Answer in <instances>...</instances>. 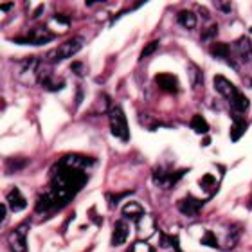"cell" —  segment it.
I'll use <instances>...</instances> for the list:
<instances>
[{
    "label": "cell",
    "mask_w": 252,
    "mask_h": 252,
    "mask_svg": "<svg viewBox=\"0 0 252 252\" xmlns=\"http://www.w3.org/2000/svg\"><path fill=\"white\" fill-rule=\"evenodd\" d=\"M94 164V158L83 155H67L54 164L51 173V189L38 198L36 213L47 215L62 209L89 182V175L85 169Z\"/></svg>",
    "instance_id": "6da1fadb"
},
{
    "label": "cell",
    "mask_w": 252,
    "mask_h": 252,
    "mask_svg": "<svg viewBox=\"0 0 252 252\" xmlns=\"http://www.w3.org/2000/svg\"><path fill=\"white\" fill-rule=\"evenodd\" d=\"M85 45V40L81 36H74L70 38L68 42L62 43L60 47L53 49V51H49L47 54H45V62L49 63H60L63 62V60H68L72 58L74 54H78L81 49H83Z\"/></svg>",
    "instance_id": "7a4b0ae2"
},
{
    "label": "cell",
    "mask_w": 252,
    "mask_h": 252,
    "mask_svg": "<svg viewBox=\"0 0 252 252\" xmlns=\"http://www.w3.org/2000/svg\"><path fill=\"white\" fill-rule=\"evenodd\" d=\"M108 121H110L112 135L121 139L123 142L130 141V130H128V121L123 108L119 105H112L108 110Z\"/></svg>",
    "instance_id": "3957f363"
},
{
    "label": "cell",
    "mask_w": 252,
    "mask_h": 252,
    "mask_svg": "<svg viewBox=\"0 0 252 252\" xmlns=\"http://www.w3.org/2000/svg\"><path fill=\"white\" fill-rule=\"evenodd\" d=\"M27 223L16 227L7 234V245L11 252H27Z\"/></svg>",
    "instance_id": "277c9868"
},
{
    "label": "cell",
    "mask_w": 252,
    "mask_h": 252,
    "mask_svg": "<svg viewBox=\"0 0 252 252\" xmlns=\"http://www.w3.org/2000/svg\"><path fill=\"white\" fill-rule=\"evenodd\" d=\"M13 42L16 43H29V45H45V43L53 42L54 40V34L53 32H49L47 29H34V31L27 32L26 38H11Z\"/></svg>",
    "instance_id": "5b68a950"
},
{
    "label": "cell",
    "mask_w": 252,
    "mask_h": 252,
    "mask_svg": "<svg viewBox=\"0 0 252 252\" xmlns=\"http://www.w3.org/2000/svg\"><path fill=\"white\" fill-rule=\"evenodd\" d=\"M188 173V169H179V171H166V169H158V171H155V177H153V180H155V184L160 186V188L164 189H169L173 188L177 182H179L180 179H182V175Z\"/></svg>",
    "instance_id": "8992f818"
},
{
    "label": "cell",
    "mask_w": 252,
    "mask_h": 252,
    "mask_svg": "<svg viewBox=\"0 0 252 252\" xmlns=\"http://www.w3.org/2000/svg\"><path fill=\"white\" fill-rule=\"evenodd\" d=\"M213 83H215L216 92H218L221 97H225L227 101H232L234 97H236L238 92H240V90H238L229 79L223 78V76H215V81H213Z\"/></svg>",
    "instance_id": "52a82bcc"
},
{
    "label": "cell",
    "mask_w": 252,
    "mask_h": 252,
    "mask_svg": "<svg viewBox=\"0 0 252 252\" xmlns=\"http://www.w3.org/2000/svg\"><path fill=\"white\" fill-rule=\"evenodd\" d=\"M177 207H179V211L182 215L196 216L200 211H202V207H204V202H202V200H196L194 196H186V198L177 202Z\"/></svg>",
    "instance_id": "ba28073f"
},
{
    "label": "cell",
    "mask_w": 252,
    "mask_h": 252,
    "mask_svg": "<svg viewBox=\"0 0 252 252\" xmlns=\"http://www.w3.org/2000/svg\"><path fill=\"white\" fill-rule=\"evenodd\" d=\"M130 236V227L126 223L125 220H119L116 221V225H114V231H112V247H121L123 243H126Z\"/></svg>",
    "instance_id": "9c48e42d"
},
{
    "label": "cell",
    "mask_w": 252,
    "mask_h": 252,
    "mask_svg": "<svg viewBox=\"0 0 252 252\" xmlns=\"http://www.w3.org/2000/svg\"><path fill=\"white\" fill-rule=\"evenodd\" d=\"M157 85L164 92H169V94H175V92H179L180 89V83H179V78L173 76V74H157V78H155Z\"/></svg>",
    "instance_id": "30bf717a"
},
{
    "label": "cell",
    "mask_w": 252,
    "mask_h": 252,
    "mask_svg": "<svg viewBox=\"0 0 252 252\" xmlns=\"http://www.w3.org/2000/svg\"><path fill=\"white\" fill-rule=\"evenodd\" d=\"M5 200H7V205L11 207V211H15V213H20L27 207V202L24 198V194L20 193V189L18 188H13L7 191L5 194Z\"/></svg>",
    "instance_id": "8fae6325"
},
{
    "label": "cell",
    "mask_w": 252,
    "mask_h": 252,
    "mask_svg": "<svg viewBox=\"0 0 252 252\" xmlns=\"http://www.w3.org/2000/svg\"><path fill=\"white\" fill-rule=\"evenodd\" d=\"M121 213H123L125 218L133 220L135 223L141 220L142 216H144V209H142V205L139 204V202H125V204H123Z\"/></svg>",
    "instance_id": "7c38bea8"
},
{
    "label": "cell",
    "mask_w": 252,
    "mask_h": 252,
    "mask_svg": "<svg viewBox=\"0 0 252 252\" xmlns=\"http://www.w3.org/2000/svg\"><path fill=\"white\" fill-rule=\"evenodd\" d=\"M209 53L213 54L215 58L225 60L229 65H232V67L236 68V65H234V63H232V60H231V45H227V43H221V42L211 43Z\"/></svg>",
    "instance_id": "4fadbf2b"
},
{
    "label": "cell",
    "mask_w": 252,
    "mask_h": 252,
    "mask_svg": "<svg viewBox=\"0 0 252 252\" xmlns=\"http://www.w3.org/2000/svg\"><path fill=\"white\" fill-rule=\"evenodd\" d=\"M177 22H179L184 29H194L198 20H196V15H194L193 11L182 9V11H179V15H177Z\"/></svg>",
    "instance_id": "5bb4252c"
},
{
    "label": "cell",
    "mask_w": 252,
    "mask_h": 252,
    "mask_svg": "<svg viewBox=\"0 0 252 252\" xmlns=\"http://www.w3.org/2000/svg\"><path fill=\"white\" fill-rule=\"evenodd\" d=\"M137 232L141 234V236L148 238V236H152L153 232H155V221L150 218V216H142L141 220L137 221Z\"/></svg>",
    "instance_id": "9a60e30c"
},
{
    "label": "cell",
    "mask_w": 252,
    "mask_h": 252,
    "mask_svg": "<svg viewBox=\"0 0 252 252\" xmlns=\"http://www.w3.org/2000/svg\"><path fill=\"white\" fill-rule=\"evenodd\" d=\"M231 103V108H232V112L234 114H245V112L249 110V97L245 94H242V92H238L236 94V97L232 101H229Z\"/></svg>",
    "instance_id": "2e32d148"
},
{
    "label": "cell",
    "mask_w": 252,
    "mask_h": 252,
    "mask_svg": "<svg viewBox=\"0 0 252 252\" xmlns=\"http://www.w3.org/2000/svg\"><path fill=\"white\" fill-rule=\"evenodd\" d=\"M245 130H247V123H245V119H243L242 116H234V119H232V128H231L232 141H238V139L245 133Z\"/></svg>",
    "instance_id": "e0dca14e"
},
{
    "label": "cell",
    "mask_w": 252,
    "mask_h": 252,
    "mask_svg": "<svg viewBox=\"0 0 252 252\" xmlns=\"http://www.w3.org/2000/svg\"><path fill=\"white\" fill-rule=\"evenodd\" d=\"M40 83H42V87L45 90H49V92H58V90H62L63 87H65V81H58V79L53 78V74H49V76H42L40 78Z\"/></svg>",
    "instance_id": "ac0fdd59"
},
{
    "label": "cell",
    "mask_w": 252,
    "mask_h": 252,
    "mask_svg": "<svg viewBox=\"0 0 252 252\" xmlns=\"http://www.w3.org/2000/svg\"><path fill=\"white\" fill-rule=\"evenodd\" d=\"M189 126H191L196 133H200V135H205V133L209 131V123L205 121L202 116H194L193 119H191V123H189Z\"/></svg>",
    "instance_id": "d6986e66"
},
{
    "label": "cell",
    "mask_w": 252,
    "mask_h": 252,
    "mask_svg": "<svg viewBox=\"0 0 252 252\" xmlns=\"http://www.w3.org/2000/svg\"><path fill=\"white\" fill-rule=\"evenodd\" d=\"M189 74H191V76H189V78H191V85H193V87H198L200 83H202V70H200L198 67H196V65H193V63H189Z\"/></svg>",
    "instance_id": "ffe728a7"
},
{
    "label": "cell",
    "mask_w": 252,
    "mask_h": 252,
    "mask_svg": "<svg viewBox=\"0 0 252 252\" xmlns=\"http://www.w3.org/2000/svg\"><path fill=\"white\" fill-rule=\"evenodd\" d=\"M26 164H27L26 158H9V160L5 162V171H7V173H11V171H18V169H22Z\"/></svg>",
    "instance_id": "44dd1931"
},
{
    "label": "cell",
    "mask_w": 252,
    "mask_h": 252,
    "mask_svg": "<svg viewBox=\"0 0 252 252\" xmlns=\"http://www.w3.org/2000/svg\"><path fill=\"white\" fill-rule=\"evenodd\" d=\"M202 245H207V247L218 249V240H216L215 232H205V236L202 238Z\"/></svg>",
    "instance_id": "7402d4cb"
},
{
    "label": "cell",
    "mask_w": 252,
    "mask_h": 252,
    "mask_svg": "<svg viewBox=\"0 0 252 252\" xmlns=\"http://www.w3.org/2000/svg\"><path fill=\"white\" fill-rule=\"evenodd\" d=\"M232 232H229V236H227V247H234L238 242V238H240V227H231Z\"/></svg>",
    "instance_id": "603a6c76"
},
{
    "label": "cell",
    "mask_w": 252,
    "mask_h": 252,
    "mask_svg": "<svg viewBox=\"0 0 252 252\" xmlns=\"http://www.w3.org/2000/svg\"><path fill=\"white\" fill-rule=\"evenodd\" d=\"M130 252H153V249L148 245L146 242H137V243H133V247H131V251Z\"/></svg>",
    "instance_id": "cb8c5ba5"
},
{
    "label": "cell",
    "mask_w": 252,
    "mask_h": 252,
    "mask_svg": "<svg viewBox=\"0 0 252 252\" xmlns=\"http://www.w3.org/2000/svg\"><path fill=\"white\" fill-rule=\"evenodd\" d=\"M157 47H158V42H157V40H155V42H150L146 45V47H144V51H142L141 58H144V56H150L152 53H155V51H157Z\"/></svg>",
    "instance_id": "d4e9b609"
},
{
    "label": "cell",
    "mask_w": 252,
    "mask_h": 252,
    "mask_svg": "<svg viewBox=\"0 0 252 252\" xmlns=\"http://www.w3.org/2000/svg\"><path fill=\"white\" fill-rule=\"evenodd\" d=\"M213 184H215L213 175H205V177H202V180H200V186H202V188H205V189H209Z\"/></svg>",
    "instance_id": "484cf974"
},
{
    "label": "cell",
    "mask_w": 252,
    "mask_h": 252,
    "mask_svg": "<svg viewBox=\"0 0 252 252\" xmlns=\"http://www.w3.org/2000/svg\"><path fill=\"white\" fill-rule=\"evenodd\" d=\"M216 32H218V26H216V24H213V26H211L209 29L202 34V38H204V40H209V38L216 36Z\"/></svg>",
    "instance_id": "4316f807"
},
{
    "label": "cell",
    "mask_w": 252,
    "mask_h": 252,
    "mask_svg": "<svg viewBox=\"0 0 252 252\" xmlns=\"http://www.w3.org/2000/svg\"><path fill=\"white\" fill-rule=\"evenodd\" d=\"M216 4V7H218V9H221L223 11V13H231V2H223V0H221V2H215Z\"/></svg>",
    "instance_id": "83f0119b"
},
{
    "label": "cell",
    "mask_w": 252,
    "mask_h": 252,
    "mask_svg": "<svg viewBox=\"0 0 252 252\" xmlns=\"http://www.w3.org/2000/svg\"><path fill=\"white\" fill-rule=\"evenodd\" d=\"M11 7H13V2H5V4L2 5V11H9Z\"/></svg>",
    "instance_id": "f1b7e54d"
}]
</instances>
